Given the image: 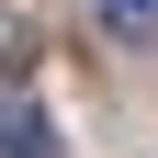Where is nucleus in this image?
<instances>
[{"label":"nucleus","instance_id":"nucleus-1","mask_svg":"<svg viewBox=\"0 0 158 158\" xmlns=\"http://www.w3.org/2000/svg\"><path fill=\"white\" fill-rule=\"evenodd\" d=\"M0 158H56V124H45V102L0 90Z\"/></svg>","mask_w":158,"mask_h":158},{"label":"nucleus","instance_id":"nucleus-2","mask_svg":"<svg viewBox=\"0 0 158 158\" xmlns=\"http://www.w3.org/2000/svg\"><path fill=\"white\" fill-rule=\"evenodd\" d=\"M102 23L113 34H158V0H102Z\"/></svg>","mask_w":158,"mask_h":158}]
</instances>
